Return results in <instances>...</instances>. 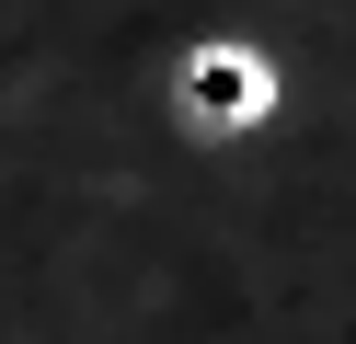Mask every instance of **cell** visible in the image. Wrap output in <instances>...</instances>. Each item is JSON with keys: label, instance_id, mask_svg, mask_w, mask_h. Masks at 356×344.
Segmentation results:
<instances>
[{"label": "cell", "instance_id": "6da1fadb", "mask_svg": "<svg viewBox=\"0 0 356 344\" xmlns=\"http://www.w3.org/2000/svg\"><path fill=\"white\" fill-rule=\"evenodd\" d=\"M184 81H195V104H218V115H241V104H264V92H253L264 69H253V58H230V46H218V58H195Z\"/></svg>", "mask_w": 356, "mask_h": 344}]
</instances>
